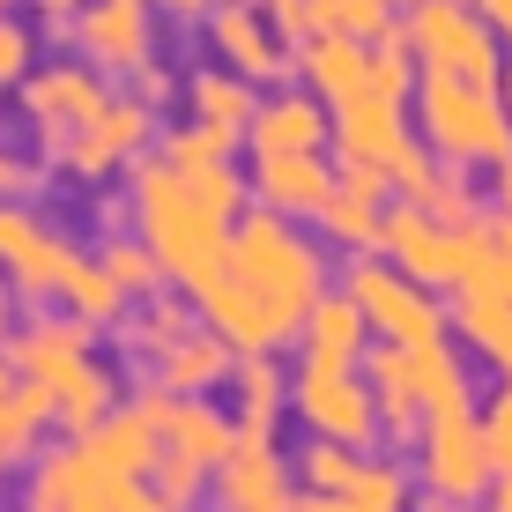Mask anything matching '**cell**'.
<instances>
[{
    "instance_id": "obj_6",
    "label": "cell",
    "mask_w": 512,
    "mask_h": 512,
    "mask_svg": "<svg viewBox=\"0 0 512 512\" xmlns=\"http://www.w3.org/2000/svg\"><path fill=\"white\" fill-rule=\"evenodd\" d=\"M483 245H490L483 223H438V216H423L409 201L379 216V253L394 260L401 275H416L423 290H461L468 268L483 260Z\"/></svg>"
},
{
    "instance_id": "obj_8",
    "label": "cell",
    "mask_w": 512,
    "mask_h": 512,
    "mask_svg": "<svg viewBox=\"0 0 512 512\" xmlns=\"http://www.w3.org/2000/svg\"><path fill=\"white\" fill-rule=\"evenodd\" d=\"M349 297H357L364 327L379 342H401V349H423V342H446V305H431L416 275H401L386 253H349Z\"/></svg>"
},
{
    "instance_id": "obj_15",
    "label": "cell",
    "mask_w": 512,
    "mask_h": 512,
    "mask_svg": "<svg viewBox=\"0 0 512 512\" xmlns=\"http://www.w3.org/2000/svg\"><path fill=\"white\" fill-rule=\"evenodd\" d=\"M90 334H97V327L75 320V312H67V320H30V327H8L0 357H8L23 379H38V386H52V394H60L75 372H90V364H97Z\"/></svg>"
},
{
    "instance_id": "obj_49",
    "label": "cell",
    "mask_w": 512,
    "mask_h": 512,
    "mask_svg": "<svg viewBox=\"0 0 512 512\" xmlns=\"http://www.w3.org/2000/svg\"><path fill=\"white\" fill-rule=\"evenodd\" d=\"M483 498H490V512H512V475H490Z\"/></svg>"
},
{
    "instance_id": "obj_27",
    "label": "cell",
    "mask_w": 512,
    "mask_h": 512,
    "mask_svg": "<svg viewBox=\"0 0 512 512\" xmlns=\"http://www.w3.org/2000/svg\"><path fill=\"white\" fill-rule=\"evenodd\" d=\"M179 97H186V119H201V127H223V134H238L253 127V82L231 75V67H201V75H186L179 82Z\"/></svg>"
},
{
    "instance_id": "obj_55",
    "label": "cell",
    "mask_w": 512,
    "mask_h": 512,
    "mask_svg": "<svg viewBox=\"0 0 512 512\" xmlns=\"http://www.w3.org/2000/svg\"><path fill=\"white\" fill-rule=\"evenodd\" d=\"M8 8H15V0H0V15H8Z\"/></svg>"
},
{
    "instance_id": "obj_9",
    "label": "cell",
    "mask_w": 512,
    "mask_h": 512,
    "mask_svg": "<svg viewBox=\"0 0 512 512\" xmlns=\"http://www.w3.org/2000/svg\"><path fill=\"white\" fill-rule=\"evenodd\" d=\"M290 409L312 438H334V446H372L379 438V416H372V386H364L357 364H305L297 357L290 372Z\"/></svg>"
},
{
    "instance_id": "obj_37",
    "label": "cell",
    "mask_w": 512,
    "mask_h": 512,
    "mask_svg": "<svg viewBox=\"0 0 512 512\" xmlns=\"http://www.w3.org/2000/svg\"><path fill=\"white\" fill-rule=\"evenodd\" d=\"M231 149H238V134H223V127H201V119H186V127H171V134H164V164H171V171L231 164Z\"/></svg>"
},
{
    "instance_id": "obj_21",
    "label": "cell",
    "mask_w": 512,
    "mask_h": 512,
    "mask_svg": "<svg viewBox=\"0 0 512 512\" xmlns=\"http://www.w3.org/2000/svg\"><path fill=\"white\" fill-rule=\"evenodd\" d=\"M297 357L305 364H364V342H372V327H364L357 297L349 290H320L305 305V320H297Z\"/></svg>"
},
{
    "instance_id": "obj_24",
    "label": "cell",
    "mask_w": 512,
    "mask_h": 512,
    "mask_svg": "<svg viewBox=\"0 0 512 512\" xmlns=\"http://www.w3.org/2000/svg\"><path fill=\"white\" fill-rule=\"evenodd\" d=\"M156 431H164L171 453H186V461H201V468H216L223 453H231V438H238L223 409H208L201 394H171V386H164V416H156Z\"/></svg>"
},
{
    "instance_id": "obj_34",
    "label": "cell",
    "mask_w": 512,
    "mask_h": 512,
    "mask_svg": "<svg viewBox=\"0 0 512 512\" xmlns=\"http://www.w3.org/2000/svg\"><path fill=\"white\" fill-rule=\"evenodd\" d=\"M305 30H334V38L379 45L394 30V0H305Z\"/></svg>"
},
{
    "instance_id": "obj_44",
    "label": "cell",
    "mask_w": 512,
    "mask_h": 512,
    "mask_svg": "<svg viewBox=\"0 0 512 512\" xmlns=\"http://www.w3.org/2000/svg\"><path fill=\"white\" fill-rule=\"evenodd\" d=\"M127 82H134V97H141V104H149V112H164V104H171V97H179V75H171V67H164V60H156V52H149V60H141V67H134V75H127Z\"/></svg>"
},
{
    "instance_id": "obj_29",
    "label": "cell",
    "mask_w": 512,
    "mask_h": 512,
    "mask_svg": "<svg viewBox=\"0 0 512 512\" xmlns=\"http://www.w3.org/2000/svg\"><path fill=\"white\" fill-rule=\"evenodd\" d=\"M409 372H416V401L423 416H446V409H475V386H468V357L453 342H423L409 349Z\"/></svg>"
},
{
    "instance_id": "obj_7",
    "label": "cell",
    "mask_w": 512,
    "mask_h": 512,
    "mask_svg": "<svg viewBox=\"0 0 512 512\" xmlns=\"http://www.w3.org/2000/svg\"><path fill=\"white\" fill-rule=\"evenodd\" d=\"M156 134V112L141 97H104L90 119H75V127L45 134V171H67V179H112L119 164H134L141 149H149Z\"/></svg>"
},
{
    "instance_id": "obj_17",
    "label": "cell",
    "mask_w": 512,
    "mask_h": 512,
    "mask_svg": "<svg viewBox=\"0 0 512 512\" xmlns=\"http://www.w3.org/2000/svg\"><path fill=\"white\" fill-rule=\"evenodd\" d=\"M104 104V75L90 60H67V67H30L23 82H15V112L30 119V127H38V141L45 134H60V127H75V119H90Z\"/></svg>"
},
{
    "instance_id": "obj_38",
    "label": "cell",
    "mask_w": 512,
    "mask_h": 512,
    "mask_svg": "<svg viewBox=\"0 0 512 512\" xmlns=\"http://www.w3.org/2000/svg\"><path fill=\"white\" fill-rule=\"evenodd\" d=\"M97 260H104V275L127 290V305H134V297H149V290H164V268H156V253H149V245H134V238H104Z\"/></svg>"
},
{
    "instance_id": "obj_16",
    "label": "cell",
    "mask_w": 512,
    "mask_h": 512,
    "mask_svg": "<svg viewBox=\"0 0 512 512\" xmlns=\"http://www.w3.org/2000/svg\"><path fill=\"white\" fill-rule=\"evenodd\" d=\"M193 305H201V327H216L238 357H253V349H282V342L297 334V327L268 305V297H253V290L231 282V275H208L201 290H193Z\"/></svg>"
},
{
    "instance_id": "obj_18",
    "label": "cell",
    "mask_w": 512,
    "mask_h": 512,
    "mask_svg": "<svg viewBox=\"0 0 512 512\" xmlns=\"http://www.w3.org/2000/svg\"><path fill=\"white\" fill-rule=\"evenodd\" d=\"M409 104H394V97H372V90H357V97H342V104H327V141L342 156H357V164H394V149L409 141Z\"/></svg>"
},
{
    "instance_id": "obj_2",
    "label": "cell",
    "mask_w": 512,
    "mask_h": 512,
    "mask_svg": "<svg viewBox=\"0 0 512 512\" xmlns=\"http://www.w3.org/2000/svg\"><path fill=\"white\" fill-rule=\"evenodd\" d=\"M223 275L245 282L253 297H268V305L282 312V320H305V305L327 290V260L312 238L290 231V216H275V208H238L231 238H223Z\"/></svg>"
},
{
    "instance_id": "obj_46",
    "label": "cell",
    "mask_w": 512,
    "mask_h": 512,
    "mask_svg": "<svg viewBox=\"0 0 512 512\" xmlns=\"http://www.w3.org/2000/svg\"><path fill=\"white\" fill-rule=\"evenodd\" d=\"M475 15L498 30V45H512V0H475Z\"/></svg>"
},
{
    "instance_id": "obj_30",
    "label": "cell",
    "mask_w": 512,
    "mask_h": 512,
    "mask_svg": "<svg viewBox=\"0 0 512 512\" xmlns=\"http://www.w3.org/2000/svg\"><path fill=\"white\" fill-rule=\"evenodd\" d=\"M119 409V379L104 372V364H90V372H75L52 394V431H67V438H90L104 416Z\"/></svg>"
},
{
    "instance_id": "obj_26",
    "label": "cell",
    "mask_w": 512,
    "mask_h": 512,
    "mask_svg": "<svg viewBox=\"0 0 512 512\" xmlns=\"http://www.w3.org/2000/svg\"><path fill=\"white\" fill-rule=\"evenodd\" d=\"M253 156H275V149H327V104L320 97H268L253 104Z\"/></svg>"
},
{
    "instance_id": "obj_47",
    "label": "cell",
    "mask_w": 512,
    "mask_h": 512,
    "mask_svg": "<svg viewBox=\"0 0 512 512\" xmlns=\"http://www.w3.org/2000/svg\"><path fill=\"white\" fill-rule=\"evenodd\" d=\"M149 8H164V15H179V23H201L216 0H149Z\"/></svg>"
},
{
    "instance_id": "obj_40",
    "label": "cell",
    "mask_w": 512,
    "mask_h": 512,
    "mask_svg": "<svg viewBox=\"0 0 512 512\" xmlns=\"http://www.w3.org/2000/svg\"><path fill=\"white\" fill-rule=\"evenodd\" d=\"M409 90H416V52L401 45V30H386V38L372 45V97L409 104Z\"/></svg>"
},
{
    "instance_id": "obj_35",
    "label": "cell",
    "mask_w": 512,
    "mask_h": 512,
    "mask_svg": "<svg viewBox=\"0 0 512 512\" xmlns=\"http://www.w3.org/2000/svg\"><path fill=\"white\" fill-rule=\"evenodd\" d=\"M357 461H364L357 446H334V438H312V431H305V446H297L290 475H297V490H334V498H342L349 475H357Z\"/></svg>"
},
{
    "instance_id": "obj_19",
    "label": "cell",
    "mask_w": 512,
    "mask_h": 512,
    "mask_svg": "<svg viewBox=\"0 0 512 512\" xmlns=\"http://www.w3.org/2000/svg\"><path fill=\"white\" fill-rule=\"evenodd\" d=\"M334 193V171L320 149H275V156H253V201L275 208V216H320Z\"/></svg>"
},
{
    "instance_id": "obj_5",
    "label": "cell",
    "mask_w": 512,
    "mask_h": 512,
    "mask_svg": "<svg viewBox=\"0 0 512 512\" xmlns=\"http://www.w3.org/2000/svg\"><path fill=\"white\" fill-rule=\"evenodd\" d=\"M401 45L416 52V67H438V75H468V82H490V90L505 75L498 30L475 15V0H409Z\"/></svg>"
},
{
    "instance_id": "obj_4",
    "label": "cell",
    "mask_w": 512,
    "mask_h": 512,
    "mask_svg": "<svg viewBox=\"0 0 512 512\" xmlns=\"http://www.w3.org/2000/svg\"><path fill=\"white\" fill-rule=\"evenodd\" d=\"M30 512H164L149 475H119L104 468L82 438H67L60 453H45L30 468V490H23Z\"/></svg>"
},
{
    "instance_id": "obj_45",
    "label": "cell",
    "mask_w": 512,
    "mask_h": 512,
    "mask_svg": "<svg viewBox=\"0 0 512 512\" xmlns=\"http://www.w3.org/2000/svg\"><path fill=\"white\" fill-rule=\"evenodd\" d=\"M290 512H357V505H349V498H334V490H297Z\"/></svg>"
},
{
    "instance_id": "obj_12",
    "label": "cell",
    "mask_w": 512,
    "mask_h": 512,
    "mask_svg": "<svg viewBox=\"0 0 512 512\" xmlns=\"http://www.w3.org/2000/svg\"><path fill=\"white\" fill-rule=\"evenodd\" d=\"M67 268H75V245L60 231H45L30 216V201H0V282L15 297H30V305H45V297H60Z\"/></svg>"
},
{
    "instance_id": "obj_51",
    "label": "cell",
    "mask_w": 512,
    "mask_h": 512,
    "mask_svg": "<svg viewBox=\"0 0 512 512\" xmlns=\"http://www.w3.org/2000/svg\"><path fill=\"white\" fill-rule=\"evenodd\" d=\"M8 394H15V364L0 357V423H8Z\"/></svg>"
},
{
    "instance_id": "obj_50",
    "label": "cell",
    "mask_w": 512,
    "mask_h": 512,
    "mask_svg": "<svg viewBox=\"0 0 512 512\" xmlns=\"http://www.w3.org/2000/svg\"><path fill=\"white\" fill-rule=\"evenodd\" d=\"M30 8H38V15H45V23H67V15H75V8H82V0H30Z\"/></svg>"
},
{
    "instance_id": "obj_1",
    "label": "cell",
    "mask_w": 512,
    "mask_h": 512,
    "mask_svg": "<svg viewBox=\"0 0 512 512\" xmlns=\"http://www.w3.org/2000/svg\"><path fill=\"white\" fill-rule=\"evenodd\" d=\"M127 208H134V231H141V245L156 253L164 282L201 290L208 275H223V238H231V216H216L186 171H171L164 156H134Z\"/></svg>"
},
{
    "instance_id": "obj_31",
    "label": "cell",
    "mask_w": 512,
    "mask_h": 512,
    "mask_svg": "<svg viewBox=\"0 0 512 512\" xmlns=\"http://www.w3.org/2000/svg\"><path fill=\"white\" fill-rule=\"evenodd\" d=\"M453 327L468 334L475 357H490V372L512 379V305H490V297H461V305H453Z\"/></svg>"
},
{
    "instance_id": "obj_36",
    "label": "cell",
    "mask_w": 512,
    "mask_h": 512,
    "mask_svg": "<svg viewBox=\"0 0 512 512\" xmlns=\"http://www.w3.org/2000/svg\"><path fill=\"white\" fill-rule=\"evenodd\" d=\"M409 490H416V483L401 475V461H357V475H349L342 498L357 505V512H416Z\"/></svg>"
},
{
    "instance_id": "obj_25",
    "label": "cell",
    "mask_w": 512,
    "mask_h": 512,
    "mask_svg": "<svg viewBox=\"0 0 512 512\" xmlns=\"http://www.w3.org/2000/svg\"><path fill=\"white\" fill-rule=\"evenodd\" d=\"M238 364V349L223 342L216 327H186L179 342L156 357V386H171V394H208V386H223Z\"/></svg>"
},
{
    "instance_id": "obj_52",
    "label": "cell",
    "mask_w": 512,
    "mask_h": 512,
    "mask_svg": "<svg viewBox=\"0 0 512 512\" xmlns=\"http://www.w3.org/2000/svg\"><path fill=\"white\" fill-rule=\"evenodd\" d=\"M498 208H505V216H512V156H505V164H498Z\"/></svg>"
},
{
    "instance_id": "obj_43",
    "label": "cell",
    "mask_w": 512,
    "mask_h": 512,
    "mask_svg": "<svg viewBox=\"0 0 512 512\" xmlns=\"http://www.w3.org/2000/svg\"><path fill=\"white\" fill-rule=\"evenodd\" d=\"M38 193H45V164L38 156L0 149V201H38Z\"/></svg>"
},
{
    "instance_id": "obj_41",
    "label": "cell",
    "mask_w": 512,
    "mask_h": 512,
    "mask_svg": "<svg viewBox=\"0 0 512 512\" xmlns=\"http://www.w3.org/2000/svg\"><path fill=\"white\" fill-rule=\"evenodd\" d=\"M475 431H483V461H490V475H512V379L483 401Z\"/></svg>"
},
{
    "instance_id": "obj_33",
    "label": "cell",
    "mask_w": 512,
    "mask_h": 512,
    "mask_svg": "<svg viewBox=\"0 0 512 512\" xmlns=\"http://www.w3.org/2000/svg\"><path fill=\"white\" fill-rule=\"evenodd\" d=\"M60 305L75 312V320H90V327H112L119 312H127V290L104 275V260H82L75 253V268H67V282H60Z\"/></svg>"
},
{
    "instance_id": "obj_20",
    "label": "cell",
    "mask_w": 512,
    "mask_h": 512,
    "mask_svg": "<svg viewBox=\"0 0 512 512\" xmlns=\"http://www.w3.org/2000/svg\"><path fill=\"white\" fill-rule=\"evenodd\" d=\"M290 67L312 82V97L320 104H342L357 90H372V45L364 38H334V30H305L290 52Z\"/></svg>"
},
{
    "instance_id": "obj_39",
    "label": "cell",
    "mask_w": 512,
    "mask_h": 512,
    "mask_svg": "<svg viewBox=\"0 0 512 512\" xmlns=\"http://www.w3.org/2000/svg\"><path fill=\"white\" fill-rule=\"evenodd\" d=\"M149 483H156V498H164V512H193V498L208 490V468L164 446V453H156V468H149Z\"/></svg>"
},
{
    "instance_id": "obj_11",
    "label": "cell",
    "mask_w": 512,
    "mask_h": 512,
    "mask_svg": "<svg viewBox=\"0 0 512 512\" xmlns=\"http://www.w3.org/2000/svg\"><path fill=\"white\" fill-rule=\"evenodd\" d=\"M416 475L431 498L475 505L490 490V461H483V431H475V409H446V416H423L416 431Z\"/></svg>"
},
{
    "instance_id": "obj_3",
    "label": "cell",
    "mask_w": 512,
    "mask_h": 512,
    "mask_svg": "<svg viewBox=\"0 0 512 512\" xmlns=\"http://www.w3.org/2000/svg\"><path fill=\"white\" fill-rule=\"evenodd\" d=\"M416 134L431 141V156H446V164H483L498 171L512 156V112L505 97L490 90V82H468V75H438V67H423L416 75Z\"/></svg>"
},
{
    "instance_id": "obj_23",
    "label": "cell",
    "mask_w": 512,
    "mask_h": 512,
    "mask_svg": "<svg viewBox=\"0 0 512 512\" xmlns=\"http://www.w3.org/2000/svg\"><path fill=\"white\" fill-rule=\"evenodd\" d=\"M372 416H379V431L394 438V446H416V431H423V401H416V372H409V349L401 342H379L372 349Z\"/></svg>"
},
{
    "instance_id": "obj_13",
    "label": "cell",
    "mask_w": 512,
    "mask_h": 512,
    "mask_svg": "<svg viewBox=\"0 0 512 512\" xmlns=\"http://www.w3.org/2000/svg\"><path fill=\"white\" fill-rule=\"evenodd\" d=\"M201 23H208V45H216V60L231 67V75H245L253 90H260V82L297 75V67H290V45H282V30L253 8V0H216Z\"/></svg>"
},
{
    "instance_id": "obj_14",
    "label": "cell",
    "mask_w": 512,
    "mask_h": 512,
    "mask_svg": "<svg viewBox=\"0 0 512 512\" xmlns=\"http://www.w3.org/2000/svg\"><path fill=\"white\" fill-rule=\"evenodd\" d=\"M208 498L216 512H290L297 498V475L275 446H253V438H231L216 468H208Z\"/></svg>"
},
{
    "instance_id": "obj_42",
    "label": "cell",
    "mask_w": 512,
    "mask_h": 512,
    "mask_svg": "<svg viewBox=\"0 0 512 512\" xmlns=\"http://www.w3.org/2000/svg\"><path fill=\"white\" fill-rule=\"evenodd\" d=\"M30 67H38V38H30V23L0 15V90H15Z\"/></svg>"
},
{
    "instance_id": "obj_28",
    "label": "cell",
    "mask_w": 512,
    "mask_h": 512,
    "mask_svg": "<svg viewBox=\"0 0 512 512\" xmlns=\"http://www.w3.org/2000/svg\"><path fill=\"white\" fill-rule=\"evenodd\" d=\"M119 349H127L134 364H156L171 342L193 327V312L179 305V297H164V290H149V297H134V312H119Z\"/></svg>"
},
{
    "instance_id": "obj_48",
    "label": "cell",
    "mask_w": 512,
    "mask_h": 512,
    "mask_svg": "<svg viewBox=\"0 0 512 512\" xmlns=\"http://www.w3.org/2000/svg\"><path fill=\"white\" fill-rule=\"evenodd\" d=\"M483 231H490V245H498V253L512 260V216H505V208H498V216H490V223H483Z\"/></svg>"
},
{
    "instance_id": "obj_53",
    "label": "cell",
    "mask_w": 512,
    "mask_h": 512,
    "mask_svg": "<svg viewBox=\"0 0 512 512\" xmlns=\"http://www.w3.org/2000/svg\"><path fill=\"white\" fill-rule=\"evenodd\" d=\"M8 327H15V305H8V297H0V342H8Z\"/></svg>"
},
{
    "instance_id": "obj_22",
    "label": "cell",
    "mask_w": 512,
    "mask_h": 512,
    "mask_svg": "<svg viewBox=\"0 0 512 512\" xmlns=\"http://www.w3.org/2000/svg\"><path fill=\"white\" fill-rule=\"evenodd\" d=\"M231 394H238L231 431H238V438H253V446H275L282 409H290V372L275 364V349H253V357H238V364H231Z\"/></svg>"
},
{
    "instance_id": "obj_54",
    "label": "cell",
    "mask_w": 512,
    "mask_h": 512,
    "mask_svg": "<svg viewBox=\"0 0 512 512\" xmlns=\"http://www.w3.org/2000/svg\"><path fill=\"white\" fill-rule=\"evenodd\" d=\"M8 468H15V461H8V446H0V490H8Z\"/></svg>"
},
{
    "instance_id": "obj_32",
    "label": "cell",
    "mask_w": 512,
    "mask_h": 512,
    "mask_svg": "<svg viewBox=\"0 0 512 512\" xmlns=\"http://www.w3.org/2000/svg\"><path fill=\"white\" fill-rule=\"evenodd\" d=\"M379 216H386L379 201H364V193L334 186V193H327V208H320L312 223H320L327 245H342V253H379Z\"/></svg>"
},
{
    "instance_id": "obj_10",
    "label": "cell",
    "mask_w": 512,
    "mask_h": 512,
    "mask_svg": "<svg viewBox=\"0 0 512 512\" xmlns=\"http://www.w3.org/2000/svg\"><path fill=\"white\" fill-rule=\"evenodd\" d=\"M67 45H75V60H90L97 75H134L141 60L156 52V15L149 0H82L67 23H52Z\"/></svg>"
}]
</instances>
